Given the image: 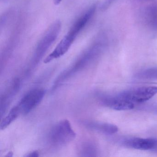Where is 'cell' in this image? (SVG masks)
Returning a JSON list of instances; mask_svg holds the SVG:
<instances>
[{
    "label": "cell",
    "mask_w": 157,
    "mask_h": 157,
    "mask_svg": "<svg viewBox=\"0 0 157 157\" xmlns=\"http://www.w3.org/2000/svg\"><path fill=\"white\" fill-rule=\"evenodd\" d=\"M95 10V7H92L75 22L53 52L46 58L44 63L47 64L54 59L59 58L68 51L78 35L94 14Z\"/></svg>",
    "instance_id": "1"
},
{
    "label": "cell",
    "mask_w": 157,
    "mask_h": 157,
    "mask_svg": "<svg viewBox=\"0 0 157 157\" xmlns=\"http://www.w3.org/2000/svg\"><path fill=\"white\" fill-rule=\"evenodd\" d=\"M76 134L68 120H61L56 124L48 134V143L52 148L59 149L74 140Z\"/></svg>",
    "instance_id": "2"
},
{
    "label": "cell",
    "mask_w": 157,
    "mask_h": 157,
    "mask_svg": "<svg viewBox=\"0 0 157 157\" xmlns=\"http://www.w3.org/2000/svg\"><path fill=\"white\" fill-rule=\"evenodd\" d=\"M157 94V86L138 87L123 91L117 95L134 104L142 103Z\"/></svg>",
    "instance_id": "3"
},
{
    "label": "cell",
    "mask_w": 157,
    "mask_h": 157,
    "mask_svg": "<svg viewBox=\"0 0 157 157\" xmlns=\"http://www.w3.org/2000/svg\"><path fill=\"white\" fill-rule=\"evenodd\" d=\"M45 91L43 89L32 90L26 94L16 105L21 114L29 113L40 104L44 99Z\"/></svg>",
    "instance_id": "4"
},
{
    "label": "cell",
    "mask_w": 157,
    "mask_h": 157,
    "mask_svg": "<svg viewBox=\"0 0 157 157\" xmlns=\"http://www.w3.org/2000/svg\"><path fill=\"white\" fill-rule=\"evenodd\" d=\"M102 102L104 105L117 111H126L133 109V103L122 98L118 95L107 96L102 98Z\"/></svg>",
    "instance_id": "5"
},
{
    "label": "cell",
    "mask_w": 157,
    "mask_h": 157,
    "mask_svg": "<svg viewBox=\"0 0 157 157\" xmlns=\"http://www.w3.org/2000/svg\"><path fill=\"white\" fill-rule=\"evenodd\" d=\"M157 139L153 138H130L123 141L124 146L128 147L141 150H153L157 142Z\"/></svg>",
    "instance_id": "6"
},
{
    "label": "cell",
    "mask_w": 157,
    "mask_h": 157,
    "mask_svg": "<svg viewBox=\"0 0 157 157\" xmlns=\"http://www.w3.org/2000/svg\"><path fill=\"white\" fill-rule=\"evenodd\" d=\"M87 125L90 128L106 135H113L118 131L116 125L108 123H90Z\"/></svg>",
    "instance_id": "7"
},
{
    "label": "cell",
    "mask_w": 157,
    "mask_h": 157,
    "mask_svg": "<svg viewBox=\"0 0 157 157\" xmlns=\"http://www.w3.org/2000/svg\"><path fill=\"white\" fill-rule=\"evenodd\" d=\"M144 17L148 25L152 29L157 30V5H152L147 8Z\"/></svg>",
    "instance_id": "8"
},
{
    "label": "cell",
    "mask_w": 157,
    "mask_h": 157,
    "mask_svg": "<svg viewBox=\"0 0 157 157\" xmlns=\"http://www.w3.org/2000/svg\"><path fill=\"white\" fill-rule=\"evenodd\" d=\"M20 115L21 114L18 108L16 106H14L10 110L7 116L5 117L2 121L0 125L1 129L3 130L6 128L13 121H15Z\"/></svg>",
    "instance_id": "9"
},
{
    "label": "cell",
    "mask_w": 157,
    "mask_h": 157,
    "mask_svg": "<svg viewBox=\"0 0 157 157\" xmlns=\"http://www.w3.org/2000/svg\"><path fill=\"white\" fill-rule=\"evenodd\" d=\"M136 77L140 79L157 80V67L144 70L137 73Z\"/></svg>",
    "instance_id": "10"
},
{
    "label": "cell",
    "mask_w": 157,
    "mask_h": 157,
    "mask_svg": "<svg viewBox=\"0 0 157 157\" xmlns=\"http://www.w3.org/2000/svg\"><path fill=\"white\" fill-rule=\"evenodd\" d=\"M81 153L83 154V156H94V154L96 153V149L93 145L85 144L82 146Z\"/></svg>",
    "instance_id": "11"
},
{
    "label": "cell",
    "mask_w": 157,
    "mask_h": 157,
    "mask_svg": "<svg viewBox=\"0 0 157 157\" xmlns=\"http://www.w3.org/2000/svg\"><path fill=\"white\" fill-rule=\"evenodd\" d=\"M144 109L157 113V105H149L144 107Z\"/></svg>",
    "instance_id": "12"
},
{
    "label": "cell",
    "mask_w": 157,
    "mask_h": 157,
    "mask_svg": "<svg viewBox=\"0 0 157 157\" xmlns=\"http://www.w3.org/2000/svg\"><path fill=\"white\" fill-rule=\"evenodd\" d=\"M39 156V152L37 151H32L25 155L26 157H37Z\"/></svg>",
    "instance_id": "13"
},
{
    "label": "cell",
    "mask_w": 157,
    "mask_h": 157,
    "mask_svg": "<svg viewBox=\"0 0 157 157\" xmlns=\"http://www.w3.org/2000/svg\"><path fill=\"white\" fill-rule=\"evenodd\" d=\"M62 1V0H53L54 4L56 5H58L60 4V2H61Z\"/></svg>",
    "instance_id": "14"
},
{
    "label": "cell",
    "mask_w": 157,
    "mask_h": 157,
    "mask_svg": "<svg viewBox=\"0 0 157 157\" xmlns=\"http://www.w3.org/2000/svg\"><path fill=\"white\" fill-rule=\"evenodd\" d=\"M153 150L154 151H156V152H157V142H156V145H155V147H154V149H153Z\"/></svg>",
    "instance_id": "15"
}]
</instances>
